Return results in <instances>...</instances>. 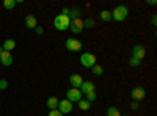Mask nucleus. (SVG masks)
<instances>
[{
	"label": "nucleus",
	"instance_id": "obj_27",
	"mask_svg": "<svg viewBox=\"0 0 157 116\" xmlns=\"http://www.w3.org/2000/svg\"><path fill=\"white\" fill-rule=\"evenodd\" d=\"M130 108H132V110H137V108H138V102L132 100V104H130Z\"/></svg>",
	"mask_w": 157,
	"mask_h": 116
},
{
	"label": "nucleus",
	"instance_id": "obj_17",
	"mask_svg": "<svg viewBox=\"0 0 157 116\" xmlns=\"http://www.w3.org/2000/svg\"><path fill=\"white\" fill-rule=\"evenodd\" d=\"M101 19H102L104 22H110V21H112V11H109V9L101 11Z\"/></svg>",
	"mask_w": 157,
	"mask_h": 116
},
{
	"label": "nucleus",
	"instance_id": "obj_5",
	"mask_svg": "<svg viewBox=\"0 0 157 116\" xmlns=\"http://www.w3.org/2000/svg\"><path fill=\"white\" fill-rule=\"evenodd\" d=\"M66 99L69 102H78V100L83 99V94L78 88H69L68 93H66Z\"/></svg>",
	"mask_w": 157,
	"mask_h": 116
},
{
	"label": "nucleus",
	"instance_id": "obj_2",
	"mask_svg": "<svg viewBox=\"0 0 157 116\" xmlns=\"http://www.w3.org/2000/svg\"><path fill=\"white\" fill-rule=\"evenodd\" d=\"M129 16V9L124 5H118L113 11H112V19L116 22H123L126 17Z\"/></svg>",
	"mask_w": 157,
	"mask_h": 116
},
{
	"label": "nucleus",
	"instance_id": "obj_23",
	"mask_svg": "<svg viewBox=\"0 0 157 116\" xmlns=\"http://www.w3.org/2000/svg\"><path fill=\"white\" fill-rule=\"evenodd\" d=\"M129 64H130L132 68H138L140 64H141V61H140V60H137V58H134V57H130V60H129Z\"/></svg>",
	"mask_w": 157,
	"mask_h": 116
},
{
	"label": "nucleus",
	"instance_id": "obj_16",
	"mask_svg": "<svg viewBox=\"0 0 157 116\" xmlns=\"http://www.w3.org/2000/svg\"><path fill=\"white\" fill-rule=\"evenodd\" d=\"M77 104H78V108H80V110H83V111H86V110H90V108H91V102H88L86 99L78 100Z\"/></svg>",
	"mask_w": 157,
	"mask_h": 116
},
{
	"label": "nucleus",
	"instance_id": "obj_20",
	"mask_svg": "<svg viewBox=\"0 0 157 116\" xmlns=\"http://www.w3.org/2000/svg\"><path fill=\"white\" fill-rule=\"evenodd\" d=\"M107 116H121V113L116 107H109L107 108Z\"/></svg>",
	"mask_w": 157,
	"mask_h": 116
},
{
	"label": "nucleus",
	"instance_id": "obj_30",
	"mask_svg": "<svg viewBox=\"0 0 157 116\" xmlns=\"http://www.w3.org/2000/svg\"><path fill=\"white\" fill-rule=\"evenodd\" d=\"M157 24V17L155 16H152V25H155Z\"/></svg>",
	"mask_w": 157,
	"mask_h": 116
},
{
	"label": "nucleus",
	"instance_id": "obj_1",
	"mask_svg": "<svg viewBox=\"0 0 157 116\" xmlns=\"http://www.w3.org/2000/svg\"><path fill=\"white\" fill-rule=\"evenodd\" d=\"M69 25H71V19L69 16H64V14H60L54 19V27L60 32H64V30H69Z\"/></svg>",
	"mask_w": 157,
	"mask_h": 116
},
{
	"label": "nucleus",
	"instance_id": "obj_3",
	"mask_svg": "<svg viewBox=\"0 0 157 116\" xmlns=\"http://www.w3.org/2000/svg\"><path fill=\"white\" fill-rule=\"evenodd\" d=\"M80 64H82L83 68L91 69V68L94 66V64H98V58H96V55H94V54L85 52V54H82V55H80Z\"/></svg>",
	"mask_w": 157,
	"mask_h": 116
},
{
	"label": "nucleus",
	"instance_id": "obj_22",
	"mask_svg": "<svg viewBox=\"0 0 157 116\" xmlns=\"http://www.w3.org/2000/svg\"><path fill=\"white\" fill-rule=\"evenodd\" d=\"M94 27V21L93 19H85L83 21V28H93Z\"/></svg>",
	"mask_w": 157,
	"mask_h": 116
},
{
	"label": "nucleus",
	"instance_id": "obj_24",
	"mask_svg": "<svg viewBox=\"0 0 157 116\" xmlns=\"http://www.w3.org/2000/svg\"><path fill=\"white\" fill-rule=\"evenodd\" d=\"M96 97H98V94H96V91H91V93H88V94H85V99H86L88 102H93V100H96Z\"/></svg>",
	"mask_w": 157,
	"mask_h": 116
},
{
	"label": "nucleus",
	"instance_id": "obj_18",
	"mask_svg": "<svg viewBox=\"0 0 157 116\" xmlns=\"http://www.w3.org/2000/svg\"><path fill=\"white\" fill-rule=\"evenodd\" d=\"M91 71H93V75H96V77H99V75L104 74V68L101 66V64H94V66L91 68Z\"/></svg>",
	"mask_w": 157,
	"mask_h": 116
},
{
	"label": "nucleus",
	"instance_id": "obj_26",
	"mask_svg": "<svg viewBox=\"0 0 157 116\" xmlns=\"http://www.w3.org/2000/svg\"><path fill=\"white\" fill-rule=\"evenodd\" d=\"M6 88H8V82L5 79H2L0 80V89H6Z\"/></svg>",
	"mask_w": 157,
	"mask_h": 116
},
{
	"label": "nucleus",
	"instance_id": "obj_13",
	"mask_svg": "<svg viewBox=\"0 0 157 116\" xmlns=\"http://www.w3.org/2000/svg\"><path fill=\"white\" fill-rule=\"evenodd\" d=\"M0 63L3 64V66H11L13 64V55L11 52H2V55H0Z\"/></svg>",
	"mask_w": 157,
	"mask_h": 116
},
{
	"label": "nucleus",
	"instance_id": "obj_6",
	"mask_svg": "<svg viewBox=\"0 0 157 116\" xmlns=\"http://www.w3.org/2000/svg\"><path fill=\"white\" fill-rule=\"evenodd\" d=\"M130 97H132L135 102H138V100H143L146 97V89L143 88V86H135L132 91H130Z\"/></svg>",
	"mask_w": 157,
	"mask_h": 116
},
{
	"label": "nucleus",
	"instance_id": "obj_14",
	"mask_svg": "<svg viewBox=\"0 0 157 116\" xmlns=\"http://www.w3.org/2000/svg\"><path fill=\"white\" fill-rule=\"evenodd\" d=\"M16 47V41L14 39H11V38H8V39L3 43V46H2V49L5 50V52H11L13 49Z\"/></svg>",
	"mask_w": 157,
	"mask_h": 116
},
{
	"label": "nucleus",
	"instance_id": "obj_29",
	"mask_svg": "<svg viewBox=\"0 0 157 116\" xmlns=\"http://www.w3.org/2000/svg\"><path fill=\"white\" fill-rule=\"evenodd\" d=\"M146 3H148V5H152V6H154V5H155L157 2H155V0H149V2H146Z\"/></svg>",
	"mask_w": 157,
	"mask_h": 116
},
{
	"label": "nucleus",
	"instance_id": "obj_19",
	"mask_svg": "<svg viewBox=\"0 0 157 116\" xmlns=\"http://www.w3.org/2000/svg\"><path fill=\"white\" fill-rule=\"evenodd\" d=\"M16 5H17L16 0H3V8L5 9H13Z\"/></svg>",
	"mask_w": 157,
	"mask_h": 116
},
{
	"label": "nucleus",
	"instance_id": "obj_32",
	"mask_svg": "<svg viewBox=\"0 0 157 116\" xmlns=\"http://www.w3.org/2000/svg\"><path fill=\"white\" fill-rule=\"evenodd\" d=\"M123 116H127V114H123Z\"/></svg>",
	"mask_w": 157,
	"mask_h": 116
},
{
	"label": "nucleus",
	"instance_id": "obj_10",
	"mask_svg": "<svg viewBox=\"0 0 157 116\" xmlns=\"http://www.w3.org/2000/svg\"><path fill=\"white\" fill-rule=\"evenodd\" d=\"M82 91V94H88V93H91V91H96V86H94V83L93 82H85L83 80V83L80 85V88H78Z\"/></svg>",
	"mask_w": 157,
	"mask_h": 116
},
{
	"label": "nucleus",
	"instance_id": "obj_8",
	"mask_svg": "<svg viewBox=\"0 0 157 116\" xmlns=\"http://www.w3.org/2000/svg\"><path fill=\"white\" fill-rule=\"evenodd\" d=\"M145 55H146V49H145V46H141V44H137V46H134V49H132V57L134 58H137V60H143L145 58Z\"/></svg>",
	"mask_w": 157,
	"mask_h": 116
},
{
	"label": "nucleus",
	"instance_id": "obj_21",
	"mask_svg": "<svg viewBox=\"0 0 157 116\" xmlns=\"http://www.w3.org/2000/svg\"><path fill=\"white\" fill-rule=\"evenodd\" d=\"M68 16H69L71 21H74V19H77L78 16H80V11H78L77 8H72V9H69V14Z\"/></svg>",
	"mask_w": 157,
	"mask_h": 116
},
{
	"label": "nucleus",
	"instance_id": "obj_12",
	"mask_svg": "<svg viewBox=\"0 0 157 116\" xmlns=\"http://www.w3.org/2000/svg\"><path fill=\"white\" fill-rule=\"evenodd\" d=\"M69 83L72 85V88H80V85L83 83L82 75H78V74H72V75H69Z\"/></svg>",
	"mask_w": 157,
	"mask_h": 116
},
{
	"label": "nucleus",
	"instance_id": "obj_4",
	"mask_svg": "<svg viewBox=\"0 0 157 116\" xmlns=\"http://www.w3.org/2000/svg\"><path fill=\"white\" fill-rule=\"evenodd\" d=\"M64 46H66V49L71 50V52H80V50L83 49V44L78 39H75V38H68Z\"/></svg>",
	"mask_w": 157,
	"mask_h": 116
},
{
	"label": "nucleus",
	"instance_id": "obj_9",
	"mask_svg": "<svg viewBox=\"0 0 157 116\" xmlns=\"http://www.w3.org/2000/svg\"><path fill=\"white\" fill-rule=\"evenodd\" d=\"M58 110H60V113H63V114L71 113V111H72V102H69L68 99L60 100V102H58Z\"/></svg>",
	"mask_w": 157,
	"mask_h": 116
},
{
	"label": "nucleus",
	"instance_id": "obj_25",
	"mask_svg": "<svg viewBox=\"0 0 157 116\" xmlns=\"http://www.w3.org/2000/svg\"><path fill=\"white\" fill-rule=\"evenodd\" d=\"M49 116H64V114L60 113V110L57 108V110H50V111H49Z\"/></svg>",
	"mask_w": 157,
	"mask_h": 116
},
{
	"label": "nucleus",
	"instance_id": "obj_28",
	"mask_svg": "<svg viewBox=\"0 0 157 116\" xmlns=\"http://www.w3.org/2000/svg\"><path fill=\"white\" fill-rule=\"evenodd\" d=\"M35 32H36V35H43V33H44V30H43L41 27H36V28H35Z\"/></svg>",
	"mask_w": 157,
	"mask_h": 116
},
{
	"label": "nucleus",
	"instance_id": "obj_15",
	"mask_svg": "<svg viewBox=\"0 0 157 116\" xmlns=\"http://www.w3.org/2000/svg\"><path fill=\"white\" fill-rule=\"evenodd\" d=\"M58 102H60V99H57L55 96L49 97V99H47V108H49V110H57V108H58Z\"/></svg>",
	"mask_w": 157,
	"mask_h": 116
},
{
	"label": "nucleus",
	"instance_id": "obj_7",
	"mask_svg": "<svg viewBox=\"0 0 157 116\" xmlns=\"http://www.w3.org/2000/svg\"><path fill=\"white\" fill-rule=\"evenodd\" d=\"M69 30H71L72 33H75V35H78V33H82V32H83V19H80V17H77V19L71 21V25H69Z\"/></svg>",
	"mask_w": 157,
	"mask_h": 116
},
{
	"label": "nucleus",
	"instance_id": "obj_11",
	"mask_svg": "<svg viewBox=\"0 0 157 116\" xmlns=\"http://www.w3.org/2000/svg\"><path fill=\"white\" fill-rule=\"evenodd\" d=\"M25 27L30 28V30H35L38 27V21H36V17L33 14H27V16H25Z\"/></svg>",
	"mask_w": 157,
	"mask_h": 116
},
{
	"label": "nucleus",
	"instance_id": "obj_31",
	"mask_svg": "<svg viewBox=\"0 0 157 116\" xmlns=\"http://www.w3.org/2000/svg\"><path fill=\"white\" fill-rule=\"evenodd\" d=\"M2 52H3V49H2V47H0V55H2Z\"/></svg>",
	"mask_w": 157,
	"mask_h": 116
}]
</instances>
